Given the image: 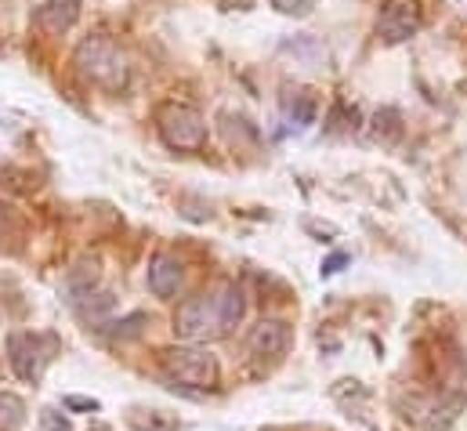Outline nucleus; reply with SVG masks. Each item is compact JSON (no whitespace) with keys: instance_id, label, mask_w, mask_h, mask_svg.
Listing matches in <instances>:
<instances>
[{"instance_id":"1","label":"nucleus","mask_w":467,"mask_h":431,"mask_svg":"<svg viewBox=\"0 0 467 431\" xmlns=\"http://www.w3.org/2000/svg\"><path fill=\"white\" fill-rule=\"evenodd\" d=\"M239 320H243V290L235 283H222L218 290H207L178 305L174 333L189 344H207L214 337H225Z\"/></svg>"},{"instance_id":"2","label":"nucleus","mask_w":467,"mask_h":431,"mask_svg":"<svg viewBox=\"0 0 467 431\" xmlns=\"http://www.w3.org/2000/svg\"><path fill=\"white\" fill-rule=\"evenodd\" d=\"M73 66H77V73L88 84L106 88V91H123L127 80H130L127 55L119 51V44L109 40V37H88V40H80L77 51H73Z\"/></svg>"},{"instance_id":"3","label":"nucleus","mask_w":467,"mask_h":431,"mask_svg":"<svg viewBox=\"0 0 467 431\" xmlns=\"http://www.w3.org/2000/svg\"><path fill=\"white\" fill-rule=\"evenodd\" d=\"M156 127H160L163 145L174 152H200L207 145V120L196 106L167 102L156 112Z\"/></svg>"},{"instance_id":"4","label":"nucleus","mask_w":467,"mask_h":431,"mask_svg":"<svg viewBox=\"0 0 467 431\" xmlns=\"http://www.w3.org/2000/svg\"><path fill=\"white\" fill-rule=\"evenodd\" d=\"M160 363H163L167 377L185 388H200V392L218 388V377H222L218 355H211L207 348H167Z\"/></svg>"},{"instance_id":"5","label":"nucleus","mask_w":467,"mask_h":431,"mask_svg":"<svg viewBox=\"0 0 467 431\" xmlns=\"http://www.w3.org/2000/svg\"><path fill=\"white\" fill-rule=\"evenodd\" d=\"M51 352H55V341L44 337V333H26V330H15L7 337V363L15 370L18 381H40L47 363H51Z\"/></svg>"},{"instance_id":"6","label":"nucleus","mask_w":467,"mask_h":431,"mask_svg":"<svg viewBox=\"0 0 467 431\" xmlns=\"http://www.w3.org/2000/svg\"><path fill=\"white\" fill-rule=\"evenodd\" d=\"M420 4L417 0H384L380 4V15H377V37L395 47V44H406L410 37L420 33Z\"/></svg>"},{"instance_id":"7","label":"nucleus","mask_w":467,"mask_h":431,"mask_svg":"<svg viewBox=\"0 0 467 431\" xmlns=\"http://www.w3.org/2000/svg\"><path fill=\"white\" fill-rule=\"evenodd\" d=\"M290 348V326L283 320H261L246 333V352L254 359H279Z\"/></svg>"},{"instance_id":"8","label":"nucleus","mask_w":467,"mask_h":431,"mask_svg":"<svg viewBox=\"0 0 467 431\" xmlns=\"http://www.w3.org/2000/svg\"><path fill=\"white\" fill-rule=\"evenodd\" d=\"M182 279H185V265L182 258L174 254H156L149 261V290L156 298H174L182 290Z\"/></svg>"},{"instance_id":"9","label":"nucleus","mask_w":467,"mask_h":431,"mask_svg":"<svg viewBox=\"0 0 467 431\" xmlns=\"http://www.w3.org/2000/svg\"><path fill=\"white\" fill-rule=\"evenodd\" d=\"M77 18H80V0H44L36 11V26L47 37H62L66 29H73Z\"/></svg>"},{"instance_id":"10","label":"nucleus","mask_w":467,"mask_h":431,"mask_svg":"<svg viewBox=\"0 0 467 431\" xmlns=\"http://www.w3.org/2000/svg\"><path fill=\"white\" fill-rule=\"evenodd\" d=\"M26 421V403L11 392H0V431H15Z\"/></svg>"},{"instance_id":"11","label":"nucleus","mask_w":467,"mask_h":431,"mask_svg":"<svg viewBox=\"0 0 467 431\" xmlns=\"http://www.w3.org/2000/svg\"><path fill=\"white\" fill-rule=\"evenodd\" d=\"M275 4V11H283V15H308L312 7H316V0H272Z\"/></svg>"},{"instance_id":"12","label":"nucleus","mask_w":467,"mask_h":431,"mask_svg":"<svg viewBox=\"0 0 467 431\" xmlns=\"http://www.w3.org/2000/svg\"><path fill=\"white\" fill-rule=\"evenodd\" d=\"M66 406H73V410H99V403H95V399H80V395H69V399H66Z\"/></svg>"},{"instance_id":"13","label":"nucleus","mask_w":467,"mask_h":431,"mask_svg":"<svg viewBox=\"0 0 467 431\" xmlns=\"http://www.w3.org/2000/svg\"><path fill=\"white\" fill-rule=\"evenodd\" d=\"M345 261H348V258H345V254H334V258H330V261H327V265H323V276H334V272H337V268H341V265H345Z\"/></svg>"},{"instance_id":"14","label":"nucleus","mask_w":467,"mask_h":431,"mask_svg":"<svg viewBox=\"0 0 467 431\" xmlns=\"http://www.w3.org/2000/svg\"><path fill=\"white\" fill-rule=\"evenodd\" d=\"M44 425H47L51 431H69V425H66V421H55V417H44Z\"/></svg>"}]
</instances>
